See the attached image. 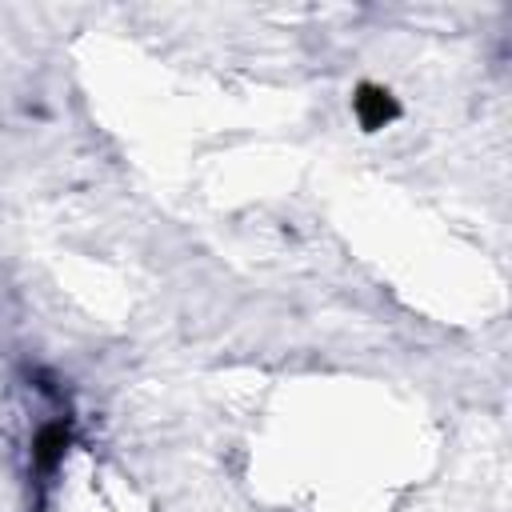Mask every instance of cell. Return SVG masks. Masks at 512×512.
Listing matches in <instances>:
<instances>
[{"instance_id": "obj_2", "label": "cell", "mask_w": 512, "mask_h": 512, "mask_svg": "<svg viewBox=\"0 0 512 512\" xmlns=\"http://www.w3.org/2000/svg\"><path fill=\"white\" fill-rule=\"evenodd\" d=\"M64 444H68V432H64L60 424L44 428V432L36 436V464H40V468H52V464L64 456Z\"/></svg>"}, {"instance_id": "obj_1", "label": "cell", "mask_w": 512, "mask_h": 512, "mask_svg": "<svg viewBox=\"0 0 512 512\" xmlns=\"http://www.w3.org/2000/svg\"><path fill=\"white\" fill-rule=\"evenodd\" d=\"M352 116H356V124H360L364 132H380V128H388V124L400 116V104H396V96H392L388 88H380V84H360L356 96H352Z\"/></svg>"}]
</instances>
